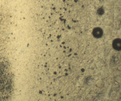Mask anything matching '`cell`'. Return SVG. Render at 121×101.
<instances>
[{
	"mask_svg": "<svg viewBox=\"0 0 121 101\" xmlns=\"http://www.w3.org/2000/svg\"><path fill=\"white\" fill-rule=\"evenodd\" d=\"M92 33L95 37L98 38L102 37L103 34V31L101 28L99 27H97L93 29Z\"/></svg>",
	"mask_w": 121,
	"mask_h": 101,
	"instance_id": "6da1fadb",
	"label": "cell"
},
{
	"mask_svg": "<svg viewBox=\"0 0 121 101\" xmlns=\"http://www.w3.org/2000/svg\"><path fill=\"white\" fill-rule=\"evenodd\" d=\"M112 46L113 49L117 50L119 51L121 49V40L120 38L114 39L112 42Z\"/></svg>",
	"mask_w": 121,
	"mask_h": 101,
	"instance_id": "7a4b0ae2",
	"label": "cell"
},
{
	"mask_svg": "<svg viewBox=\"0 0 121 101\" xmlns=\"http://www.w3.org/2000/svg\"><path fill=\"white\" fill-rule=\"evenodd\" d=\"M97 12L99 15H102L104 14V11L103 8H100L98 9Z\"/></svg>",
	"mask_w": 121,
	"mask_h": 101,
	"instance_id": "3957f363",
	"label": "cell"
},
{
	"mask_svg": "<svg viewBox=\"0 0 121 101\" xmlns=\"http://www.w3.org/2000/svg\"><path fill=\"white\" fill-rule=\"evenodd\" d=\"M42 92L41 91H40L39 92V93L40 94H42Z\"/></svg>",
	"mask_w": 121,
	"mask_h": 101,
	"instance_id": "277c9868",
	"label": "cell"
},
{
	"mask_svg": "<svg viewBox=\"0 0 121 101\" xmlns=\"http://www.w3.org/2000/svg\"><path fill=\"white\" fill-rule=\"evenodd\" d=\"M61 97V98L62 99L63 98H64V97H63L62 96L61 97Z\"/></svg>",
	"mask_w": 121,
	"mask_h": 101,
	"instance_id": "5b68a950",
	"label": "cell"
},
{
	"mask_svg": "<svg viewBox=\"0 0 121 101\" xmlns=\"http://www.w3.org/2000/svg\"><path fill=\"white\" fill-rule=\"evenodd\" d=\"M53 95H54V96H56V94H54Z\"/></svg>",
	"mask_w": 121,
	"mask_h": 101,
	"instance_id": "8992f818",
	"label": "cell"
}]
</instances>
